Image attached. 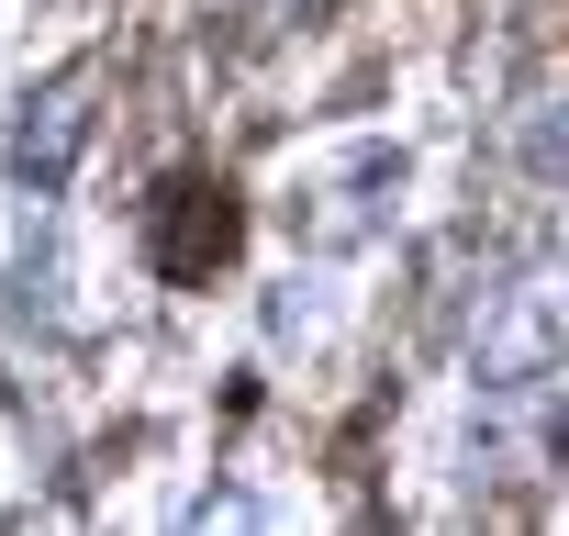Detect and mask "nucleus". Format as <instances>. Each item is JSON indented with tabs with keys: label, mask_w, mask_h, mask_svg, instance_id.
Instances as JSON below:
<instances>
[{
	"label": "nucleus",
	"mask_w": 569,
	"mask_h": 536,
	"mask_svg": "<svg viewBox=\"0 0 569 536\" xmlns=\"http://www.w3.org/2000/svg\"><path fill=\"white\" fill-rule=\"evenodd\" d=\"M525 168H536V179H569V101H547V112L525 123Z\"/></svg>",
	"instance_id": "nucleus-5"
},
{
	"label": "nucleus",
	"mask_w": 569,
	"mask_h": 536,
	"mask_svg": "<svg viewBox=\"0 0 569 536\" xmlns=\"http://www.w3.org/2000/svg\"><path fill=\"white\" fill-rule=\"evenodd\" d=\"M558 347H569V302H558V291H525V302L480 336V380H491V391H525Z\"/></svg>",
	"instance_id": "nucleus-2"
},
{
	"label": "nucleus",
	"mask_w": 569,
	"mask_h": 536,
	"mask_svg": "<svg viewBox=\"0 0 569 536\" xmlns=\"http://www.w3.org/2000/svg\"><path fill=\"white\" fill-rule=\"evenodd\" d=\"M79 135H90V68H68V79L34 101V123H23V179H34V190H57V179H68V157H79Z\"/></svg>",
	"instance_id": "nucleus-3"
},
{
	"label": "nucleus",
	"mask_w": 569,
	"mask_h": 536,
	"mask_svg": "<svg viewBox=\"0 0 569 536\" xmlns=\"http://www.w3.org/2000/svg\"><path fill=\"white\" fill-rule=\"evenodd\" d=\"M146 246H157V280H212V268L234 257V190L223 179H168L157 212H146Z\"/></svg>",
	"instance_id": "nucleus-1"
},
{
	"label": "nucleus",
	"mask_w": 569,
	"mask_h": 536,
	"mask_svg": "<svg viewBox=\"0 0 569 536\" xmlns=\"http://www.w3.org/2000/svg\"><path fill=\"white\" fill-rule=\"evenodd\" d=\"M369 179H402V157H391V146H358V157H347V168H336V179H325V212H313V235H325V246H336V235H358V224H369V201H358V190H369Z\"/></svg>",
	"instance_id": "nucleus-4"
}]
</instances>
